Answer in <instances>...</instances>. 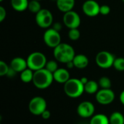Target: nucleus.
<instances>
[{
  "label": "nucleus",
  "instance_id": "9d476101",
  "mask_svg": "<svg viewBox=\"0 0 124 124\" xmlns=\"http://www.w3.org/2000/svg\"><path fill=\"white\" fill-rule=\"evenodd\" d=\"M62 21L64 25L69 29L78 28L81 25L80 15L73 10H70L64 13Z\"/></svg>",
  "mask_w": 124,
  "mask_h": 124
},
{
  "label": "nucleus",
  "instance_id": "4c0bfd02",
  "mask_svg": "<svg viewBox=\"0 0 124 124\" xmlns=\"http://www.w3.org/2000/svg\"><path fill=\"white\" fill-rule=\"evenodd\" d=\"M37 1H41V0H37Z\"/></svg>",
  "mask_w": 124,
  "mask_h": 124
},
{
  "label": "nucleus",
  "instance_id": "412c9836",
  "mask_svg": "<svg viewBox=\"0 0 124 124\" xmlns=\"http://www.w3.org/2000/svg\"><path fill=\"white\" fill-rule=\"evenodd\" d=\"M110 124H124V116L119 111H115L109 116Z\"/></svg>",
  "mask_w": 124,
  "mask_h": 124
},
{
  "label": "nucleus",
  "instance_id": "c756f323",
  "mask_svg": "<svg viewBox=\"0 0 124 124\" xmlns=\"http://www.w3.org/2000/svg\"><path fill=\"white\" fill-rule=\"evenodd\" d=\"M52 28L53 29H54V30H56V31H57L60 32V31H61L62 28V25L61 23L57 22V23H54L52 24Z\"/></svg>",
  "mask_w": 124,
  "mask_h": 124
},
{
  "label": "nucleus",
  "instance_id": "b1692460",
  "mask_svg": "<svg viewBox=\"0 0 124 124\" xmlns=\"http://www.w3.org/2000/svg\"><path fill=\"white\" fill-rule=\"evenodd\" d=\"M45 68L49 70V72H51L52 73H54L59 68H58V63H57V61L55 60H49L47 61L46 65H45Z\"/></svg>",
  "mask_w": 124,
  "mask_h": 124
},
{
  "label": "nucleus",
  "instance_id": "20e7f679",
  "mask_svg": "<svg viewBox=\"0 0 124 124\" xmlns=\"http://www.w3.org/2000/svg\"><path fill=\"white\" fill-rule=\"evenodd\" d=\"M26 60L28 63V68L33 71L44 68L47 62L46 57L41 52H31L28 56Z\"/></svg>",
  "mask_w": 124,
  "mask_h": 124
},
{
  "label": "nucleus",
  "instance_id": "423d86ee",
  "mask_svg": "<svg viewBox=\"0 0 124 124\" xmlns=\"http://www.w3.org/2000/svg\"><path fill=\"white\" fill-rule=\"evenodd\" d=\"M116 57L108 51H101L95 57V62L98 67L102 69H108L113 66Z\"/></svg>",
  "mask_w": 124,
  "mask_h": 124
},
{
  "label": "nucleus",
  "instance_id": "7c9ffc66",
  "mask_svg": "<svg viewBox=\"0 0 124 124\" xmlns=\"http://www.w3.org/2000/svg\"><path fill=\"white\" fill-rule=\"evenodd\" d=\"M41 118L44 119V120H48L50 117H51V113L49 110H48L47 109L46 110H44L43 112V113L41 114Z\"/></svg>",
  "mask_w": 124,
  "mask_h": 124
},
{
  "label": "nucleus",
  "instance_id": "6e6552de",
  "mask_svg": "<svg viewBox=\"0 0 124 124\" xmlns=\"http://www.w3.org/2000/svg\"><path fill=\"white\" fill-rule=\"evenodd\" d=\"M43 40L44 44L49 48L54 49L61 42V36L60 32L53 29L52 27L47 28L43 35Z\"/></svg>",
  "mask_w": 124,
  "mask_h": 124
},
{
  "label": "nucleus",
  "instance_id": "4be33fe9",
  "mask_svg": "<svg viewBox=\"0 0 124 124\" xmlns=\"http://www.w3.org/2000/svg\"><path fill=\"white\" fill-rule=\"evenodd\" d=\"M41 5L40 3V1L37 0H30L28 3V9L33 14H37L41 9Z\"/></svg>",
  "mask_w": 124,
  "mask_h": 124
},
{
  "label": "nucleus",
  "instance_id": "ddd939ff",
  "mask_svg": "<svg viewBox=\"0 0 124 124\" xmlns=\"http://www.w3.org/2000/svg\"><path fill=\"white\" fill-rule=\"evenodd\" d=\"M9 66L15 70L17 73H21L26 68H28L27 60L20 57H14L9 63Z\"/></svg>",
  "mask_w": 124,
  "mask_h": 124
},
{
  "label": "nucleus",
  "instance_id": "f3484780",
  "mask_svg": "<svg viewBox=\"0 0 124 124\" xmlns=\"http://www.w3.org/2000/svg\"><path fill=\"white\" fill-rule=\"evenodd\" d=\"M28 0H11L10 4L14 10L17 12H23L28 9Z\"/></svg>",
  "mask_w": 124,
  "mask_h": 124
},
{
  "label": "nucleus",
  "instance_id": "7ed1b4c3",
  "mask_svg": "<svg viewBox=\"0 0 124 124\" xmlns=\"http://www.w3.org/2000/svg\"><path fill=\"white\" fill-rule=\"evenodd\" d=\"M63 90L65 94L70 98L76 99L80 97L84 92V85L80 78H70L64 84Z\"/></svg>",
  "mask_w": 124,
  "mask_h": 124
},
{
  "label": "nucleus",
  "instance_id": "aec40b11",
  "mask_svg": "<svg viewBox=\"0 0 124 124\" xmlns=\"http://www.w3.org/2000/svg\"><path fill=\"white\" fill-rule=\"evenodd\" d=\"M33 74H34V71L28 68H26L25 70H24L23 71H22L20 73V78L23 83L28 84V83H30V82L33 81Z\"/></svg>",
  "mask_w": 124,
  "mask_h": 124
},
{
  "label": "nucleus",
  "instance_id": "f257e3e1",
  "mask_svg": "<svg viewBox=\"0 0 124 124\" xmlns=\"http://www.w3.org/2000/svg\"><path fill=\"white\" fill-rule=\"evenodd\" d=\"M53 49L54 57L58 62L66 64L72 61L76 55L73 47L67 43H60Z\"/></svg>",
  "mask_w": 124,
  "mask_h": 124
},
{
  "label": "nucleus",
  "instance_id": "9b49d317",
  "mask_svg": "<svg viewBox=\"0 0 124 124\" xmlns=\"http://www.w3.org/2000/svg\"><path fill=\"white\" fill-rule=\"evenodd\" d=\"M94 105L90 101H83L77 107V113L83 118H92L94 115Z\"/></svg>",
  "mask_w": 124,
  "mask_h": 124
},
{
  "label": "nucleus",
  "instance_id": "f704fd0d",
  "mask_svg": "<svg viewBox=\"0 0 124 124\" xmlns=\"http://www.w3.org/2000/svg\"><path fill=\"white\" fill-rule=\"evenodd\" d=\"M80 80H81V81L82 82V84H84V85H85L88 81H89V79H88V78L87 77H85V76H84V77H81V78H80Z\"/></svg>",
  "mask_w": 124,
  "mask_h": 124
},
{
  "label": "nucleus",
  "instance_id": "5701e85b",
  "mask_svg": "<svg viewBox=\"0 0 124 124\" xmlns=\"http://www.w3.org/2000/svg\"><path fill=\"white\" fill-rule=\"evenodd\" d=\"M98 84L101 89H111V86H112L111 80L107 76L101 77L98 81Z\"/></svg>",
  "mask_w": 124,
  "mask_h": 124
},
{
  "label": "nucleus",
  "instance_id": "a211bd4d",
  "mask_svg": "<svg viewBox=\"0 0 124 124\" xmlns=\"http://www.w3.org/2000/svg\"><path fill=\"white\" fill-rule=\"evenodd\" d=\"M89 124H110L109 117L103 113L94 114L91 118Z\"/></svg>",
  "mask_w": 124,
  "mask_h": 124
},
{
  "label": "nucleus",
  "instance_id": "2eb2a0df",
  "mask_svg": "<svg viewBox=\"0 0 124 124\" xmlns=\"http://www.w3.org/2000/svg\"><path fill=\"white\" fill-rule=\"evenodd\" d=\"M75 0H56V5L57 9L63 13L73 10L75 6Z\"/></svg>",
  "mask_w": 124,
  "mask_h": 124
},
{
  "label": "nucleus",
  "instance_id": "c9c22d12",
  "mask_svg": "<svg viewBox=\"0 0 124 124\" xmlns=\"http://www.w3.org/2000/svg\"><path fill=\"white\" fill-rule=\"evenodd\" d=\"M4 0H0V1H3Z\"/></svg>",
  "mask_w": 124,
  "mask_h": 124
},
{
  "label": "nucleus",
  "instance_id": "473e14b6",
  "mask_svg": "<svg viewBox=\"0 0 124 124\" xmlns=\"http://www.w3.org/2000/svg\"><path fill=\"white\" fill-rule=\"evenodd\" d=\"M119 100H120L121 103L123 105H124V90L121 92V94L119 95Z\"/></svg>",
  "mask_w": 124,
  "mask_h": 124
},
{
  "label": "nucleus",
  "instance_id": "1a4fd4ad",
  "mask_svg": "<svg viewBox=\"0 0 124 124\" xmlns=\"http://www.w3.org/2000/svg\"><path fill=\"white\" fill-rule=\"evenodd\" d=\"M116 98L114 92L111 89H100L95 95L96 101L102 105L111 104Z\"/></svg>",
  "mask_w": 124,
  "mask_h": 124
},
{
  "label": "nucleus",
  "instance_id": "cd10ccee",
  "mask_svg": "<svg viewBox=\"0 0 124 124\" xmlns=\"http://www.w3.org/2000/svg\"><path fill=\"white\" fill-rule=\"evenodd\" d=\"M110 7L107 5V4H103L100 5V14L102 15H108L110 12Z\"/></svg>",
  "mask_w": 124,
  "mask_h": 124
},
{
  "label": "nucleus",
  "instance_id": "f8f14e48",
  "mask_svg": "<svg viewBox=\"0 0 124 124\" xmlns=\"http://www.w3.org/2000/svg\"><path fill=\"white\" fill-rule=\"evenodd\" d=\"M100 5L95 0H86L82 5L83 12L89 17H95L100 14Z\"/></svg>",
  "mask_w": 124,
  "mask_h": 124
},
{
  "label": "nucleus",
  "instance_id": "0eeeda50",
  "mask_svg": "<svg viewBox=\"0 0 124 124\" xmlns=\"http://www.w3.org/2000/svg\"><path fill=\"white\" fill-rule=\"evenodd\" d=\"M36 24L41 28H49L53 24V15L47 9H41L36 14Z\"/></svg>",
  "mask_w": 124,
  "mask_h": 124
},
{
  "label": "nucleus",
  "instance_id": "39448f33",
  "mask_svg": "<svg viewBox=\"0 0 124 124\" xmlns=\"http://www.w3.org/2000/svg\"><path fill=\"white\" fill-rule=\"evenodd\" d=\"M47 103L46 100L40 96L33 97L28 103V110L33 116H41L43 112L46 110Z\"/></svg>",
  "mask_w": 124,
  "mask_h": 124
},
{
  "label": "nucleus",
  "instance_id": "393cba45",
  "mask_svg": "<svg viewBox=\"0 0 124 124\" xmlns=\"http://www.w3.org/2000/svg\"><path fill=\"white\" fill-rule=\"evenodd\" d=\"M113 67L118 71H124V57H116Z\"/></svg>",
  "mask_w": 124,
  "mask_h": 124
},
{
  "label": "nucleus",
  "instance_id": "4468645a",
  "mask_svg": "<svg viewBox=\"0 0 124 124\" xmlns=\"http://www.w3.org/2000/svg\"><path fill=\"white\" fill-rule=\"evenodd\" d=\"M54 81L59 84H65L70 78V73L68 70L63 68H59L54 73H53Z\"/></svg>",
  "mask_w": 124,
  "mask_h": 124
},
{
  "label": "nucleus",
  "instance_id": "a878e982",
  "mask_svg": "<svg viewBox=\"0 0 124 124\" xmlns=\"http://www.w3.org/2000/svg\"><path fill=\"white\" fill-rule=\"evenodd\" d=\"M68 38L72 41H77L81 36L80 31L78 28H72L68 31Z\"/></svg>",
  "mask_w": 124,
  "mask_h": 124
},
{
  "label": "nucleus",
  "instance_id": "bb28decb",
  "mask_svg": "<svg viewBox=\"0 0 124 124\" xmlns=\"http://www.w3.org/2000/svg\"><path fill=\"white\" fill-rule=\"evenodd\" d=\"M9 70V65H8L5 62L1 60L0 61V76H7Z\"/></svg>",
  "mask_w": 124,
  "mask_h": 124
},
{
  "label": "nucleus",
  "instance_id": "6ab92c4d",
  "mask_svg": "<svg viewBox=\"0 0 124 124\" xmlns=\"http://www.w3.org/2000/svg\"><path fill=\"white\" fill-rule=\"evenodd\" d=\"M99 84L94 80H89V81L84 85V92L89 94H97L99 91Z\"/></svg>",
  "mask_w": 124,
  "mask_h": 124
},
{
  "label": "nucleus",
  "instance_id": "2f4dec72",
  "mask_svg": "<svg viewBox=\"0 0 124 124\" xmlns=\"http://www.w3.org/2000/svg\"><path fill=\"white\" fill-rule=\"evenodd\" d=\"M17 73L15 70H14L9 66V71H8V73H7V76L9 77V78H13V77L15 76V75H16Z\"/></svg>",
  "mask_w": 124,
  "mask_h": 124
},
{
  "label": "nucleus",
  "instance_id": "e433bc0d",
  "mask_svg": "<svg viewBox=\"0 0 124 124\" xmlns=\"http://www.w3.org/2000/svg\"><path fill=\"white\" fill-rule=\"evenodd\" d=\"M122 1H123V2H124V0H122Z\"/></svg>",
  "mask_w": 124,
  "mask_h": 124
},
{
  "label": "nucleus",
  "instance_id": "72a5a7b5",
  "mask_svg": "<svg viewBox=\"0 0 124 124\" xmlns=\"http://www.w3.org/2000/svg\"><path fill=\"white\" fill-rule=\"evenodd\" d=\"M66 66H67V68H68V69H72L73 68H75L74 64H73V60L70 61V62H68V63H66Z\"/></svg>",
  "mask_w": 124,
  "mask_h": 124
},
{
  "label": "nucleus",
  "instance_id": "dca6fc26",
  "mask_svg": "<svg viewBox=\"0 0 124 124\" xmlns=\"http://www.w3.org/2000/svg\"><path fill=\"white\" fill-rule=\"evenodd\" d=\"M73 62L74 64L75 68L78 69H84L89 65V58L83 54H76L73 60Z\"/></svg>",
  "mask_w": 124,
  "mask_h": 124
},
{
  "label": "nucleus",
  "instance_id": "c85d7f7f",
  "mask_svg": "<svg viewBox=\"0 0 124 124\" xmlns=\"http://www.w3.org/2000/svg\"><path fill=\"white\" fill-rule=\"evenodd\" d=\"M6 16H7V11H6V9L1 6L0 7V22H3L4 20V19L6 18Z\"/></svg>",
  "mask_w": 124,
  "mask_h": 124
},
{
  "label": "nucleus",
  "instance_id": "f03ea898",
  "mask_svg": "<svg viewBox=\"0 0 124 124\" xmlns=\"http://www.w3.org/2000/svg\"><path fill=\"white\" fill-rule=\"evenodd\" d=\"M53 81V73L47 70L45 68L34 71L32 83L37 89H46L52 84Z\"/></svg>",
  "mask_w": 124,
  "mask_h": 124
}]
</instances>
